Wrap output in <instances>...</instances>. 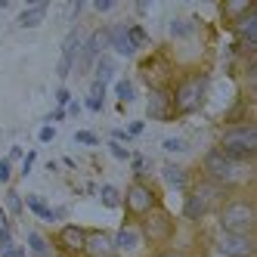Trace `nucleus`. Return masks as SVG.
<instances>
[{
  "instance_id": "nucleus-1",
  "label": "nucleus",
  "mask_w": 257,
  "mask_h": 257,
  "mask_svg": "<svg viewBox=\"0 0 257 257\" xmlns=\"http://www.w3.org/2000/svg\"><path fill=\"white\" fill-rule=\"evenodd\" d=\"M220 152H223L226 158H232V161L251 158L257 152V127L238 124V127H232V131H226L223 140H220Z\"/></svg>"
},
{
  "instance_id": "nucleus-2",
  "label": "nucleus",
  "mask_w": 257,
  "mask_h": 257,
  "mask_svg": "<svg viewBox=\"0 0 257 257\" xmlns=\"http://www.w3.org/2000/svg\"><path fill=\"white\" fill-rule=\"evenodd\" d=\"M205 90H208V78H205V75H192V78H186V81L180 84L177 99H174L177 112L189 115V112H195V108H201V102H205Z\"/></svg>"
},
{
  "instance_id": "nucleus-3",
  "label": "nucleus",
  "mask_w": 257,
  "mask_h": 257,
  "mask_svg": "<svg viewBox=\"0 0 257 257\" xmlns=\"http://www.w3.org/2000/svg\"><path fill=\"white\" fill-rule=\"evenodd\" d=\"M220 223H223L226 232L248 235V229L254 226V208L248 201H229V205L220 211Z\"/></svg>"
},
{
  "instance_id": "nucleus-4",
  "label": "nucleus",
  "mask_w": 257,
  "mask_h": 257,
  "mask_svg": "<svg viewBox=\"0 0 257 257\" xmlns=\"http://www.w3.org/2000/svg\"><path fill=\"white\" fill-rule=\"evenodd\" d=\"M205 171H208V177L217 180V183H232V180H235V161L226 158L220 149H214V152L205 155Z\"/></svg>"
},
{
  "instance_id": "nucleus-5",
  "label": "nucleus",
  "mask_w": 257,
  "mask_h": 257,
  "mask_svg": "<svg viewBox=\"0 0 257 257\" xmlns=\"http://www.w3.org/2000/svg\"><path fill=\"white\" fill-rule=\"evenodd\" d=\"M217 251L223 257H251L254 254V242L251 235H238V232H223L217 238Z\"/></svg>"
},
{
  "instance_id": "nucleus-6",
  "label": "nucleus",
  "mask_w": 257,
  "mask_h": 257,
  "mask_svg": "<svg viewBox=\"0 0 257 257\" xmlns=\"http://www.w3.org/2000/svg\"><path fill=\"white\" fill-rule=\"evenodd\" d=\"M127 208L134 214H149L155 208V192L146 186V183H134V186L127 189Z\"/></svg>"
},
{
  "instance_id": "nucleus-7",
  "label": "nucleus",
  "mask_w": 257,
  "mask_h": 257,
  "mask_svg": "<svg viewBox=\"0 0 257 257\" xmlns=\"http://www.w3.org/2000/svg\"><path fill=\"white\" fill-rule=\"evenodd\" d=\"M105 47H108V28H99V31L90 34V41H87L84 50H81V71H87L90 65H93Z\"/></svg>"
},
{
  "instance_id": "nucleus-8",
  "label": "nucleus",
  "mask_w": 257,
  "mask_h": 257,
  "mask_svg": "<svg viewBox=\"0 0 257 257\" xmlns=\"http://www.w3.org/2000/svg\"><path fill=\"white\" fill-rule=\"evenodd\" d=\"M84 251L90 257H112L115 254V242H112V235L102 232V229H90L87 238H84Z\"/></svg>"
},
{
  "instance_id": "nucleus-9",
  "label": "nucleus",
  "mask_w": 257,
  "mask_h": 257,
  "mask_svg": "<svg viewBox=\"0 0 257 257\" xmlns=\"http://www.w3.org/2000/svg\"><path fill=\"white\" fill-rule=\"evenodd\" d=\"M171 96L164 93V90H152L149 93V105H146V112H149V118H158V121H168L174 115V108H171Z\"/></svg>"
},
{
  "instance_id": "nucleus-10",
  "label": "nucleus",
  "mask_w": 257,
  "mask_h": 257,
  "mask_svg": "<svg viewBox=\"0 0 257 257\" xmlns=\"http://www.w3.org/2000/svg\"><path fill=\"white\" fill-rule=\"evenodd\" d=\"M78 50H81V34L78 31H71L68 38H65V44H62V59H59V78H68V71H71V65H75V56H78Z\"/></svg>"
},
{
  "instance_id": "nucleus-11",
  "label": "nucleus",
  "mask_w": 257,
  "mask_h": 257,
  "mask_svg": "<svg viewBox=\"0 0 257 257\" xmlns=\"http://www.w3.org/2000/svg\"><path fill=\"white\" fill-rule=\"evenodd\" d=\"M235 31H238V38H242L248 47H254V44H257V10H254V7H251V10L242 16V19L235 22Z\"/></svg>"
},
{
  "instance_id": "nucleus-12",
  "label": "nucleus",
  "mask_w": 257,
  "mask_h": 257,
  "mask_svg": "<svg viewBox=\"0 0 257 257\" xmlns=\"http://www.w3.org/2000/svg\"><path fill=\"white\" fill-rule=\"evenodd\" d=\"M108 44H112L121 56H134V44H131V38H127V25H115V28H108Z\"/></svg>"
},
{
  "instance_id": "nucleus-13",
  "label": "nucleus",
  "mask_w": 257,
  "mask_h": 257,
  "mask_svg": "<svg viewBox=\"0 0 257 257\" xmlns=\"http://www.w3.org/2000/svg\"><path fill=\"white\" fill-rule=\"evenodd\" d=\"M84 238H87V232L81 226H62L59 229V242L68 251H84Z\"/></svg>"
},
{
  "instance_id": "nucleus-14",
  "label": "nucleus",
  "mask_w": 257,
  "mask_h": 257,
  "mask_svg": "<svg viewBox=\"0 0 257 257\" xmlns=\"http://www.w3.org/2000/svg\"><path fill=\"white\" fill-rule=\"evenodd\" d=\"M44 16H47V0H41V4H34V7H28L22 16H19V28H38L41 22H44Z\"/></svg>"
},
{
  "instance_id": "nucleus-15",
  "label": "nucleus",
  "mask_w": 257,
  "mask_h": 257,
  "mask_svg": "<svg viewBox=\"0 0 257 257\" xmlns=\"http://www.w3.org/2000/svg\"><path fill=\"white\" fill-rule=\"evenodd\" d=\"M146 235H149V238H168L171 235V220L164 217V214L152 217L149 223H146Z\"/></svg>"
},
{
  "instance_id": "nucleus-16",
  "label": "nucleus",
  "mask_w": 257,
  "mask_h": 257,
  "mask_svg": "<svg viewBox=\"0 0 257 257\" xmlns=\"http://www.w3.org/2000/svg\"><path fill=\"white\" fill-rule=\"evenodd\" d=\"M112 242H115V248H118V251H134V248L140 245V232H137L134 226H124V229L112 238Z\"/></svg>"
},
{
  "instance_id": "nucleus-17",
  "label": "nucleus",
  "mask_w": 257,
  "mask_h": 257,
  "mask_svg": "<svg viewBox=\"0 0 257 257\" xmlns=\"http://www.w3.org/2000/svg\"><path fill=\"white\" fill-rule=\"evenodd\" d=\"M183 214H186L189 220H201V217H205L208 214V201L205 198H198L195 192L186 198V205H183Z\"/></svg>"
},
{
  "instance_id": "nucleus-18",
  "label": "nucleus",
  "mask_w": 257,
  "mask_h": 257,
  "mask_svg": "<svg viewBox=\"0 0 257 257\" xmlns=\"http://www.w3.org/2000/svg\"><path fill=\"white\" fill-rule=\"evenodd\" d=\"M25 205H28L34 214H38V217H44V220H56V217H62V211H50V208L44 205V198H41V195H28Z\"/></svg>"
},
{
  "instance_id": "nucleus-19",
  "label": "nucleus",
  "mask_w": 257,
  "mask_h": 257,
  "mask_svg": "<svg viewBox=\"0 0 257 257\" xmlns=\"http://www.w3.org/2000/svg\"><path fill=\"white\" fill-rule=\"evenodd\" d=\"M164 180H168V186H174V189H183L186 186V171L183 168H177V164H164Z\"/></svg>"
},
{
  "instance_id": "nucleus-20",
  "label": "nucleus",
  "mask_w": 257,
  "mask_h": 257,
  "mask_svg": "<svg viewBox=\"0 0 257 257\" xmlns=\"http://www.w3.org/2000/svg\"><path fill=\"white\" fill-rule=\"evenodd\" d=\"M102 96H105V84L93 81V87H90V99H87L90 112H102Z\"/></svg>"
},
{
  "instance_id": "nucleus-21",
  "label": "nucleus",
  "mask_w": 257,
  "mask_h": 257,
  "mask_svg": "<svg viewBox=\"0 0 257 257\" xmlns=\"http://www.w3.org/2000/svg\"><path fill=\"white\" fill-rule=\"evenodd\" d=\"M112 75H115V62L108 59V56H99V59H96V81H99V84H105Z\"/></svg>"
},
{
  "instance_id": "nucleus-22",
  "label": "nucleus",
  "mask_w": 257,
  "mask_h": 257,
  "mask_svg": "<svg viewBox=\"0 0 257 257\" xmlns=\"http://www.w3.org/2000/svg\"><path fill=\"white\" fill-rule=\"evenodd\" d=\"M99 198H102L105 208H118V205H121V192H118L115 186H102V189H99Z\"/></svg>"
},
{
  "instance_id": "nucleus-23",
  "label": "nucleus",
  "mask_w": 257,
  "mask_h": 257,
  "mask_svg": "<svg viewBox=\"0 0 257 257\" xmlns=\"http://www.w3.org/2000/svg\"><path fill=\"white\" fill-rule=\"evenodd\" d=\"M28 248H31L34 254H38V257H47V254H50L47 242H44V238H41L38 232H28Z\"/></svg>"
},
{
  "instance_id": "nucleus-24",
  "label": "nucleus",
  "mask_w": 257,
  "mask_h": 257,
  "mask_svg": "<svg viewBox=\"0 0 257 257\" xmlns=\"http://www.w3.org/2000/svg\"><path fill=\"white\" fill-rule=\"evenodd\" d=\"M127 38H131V44H134V50H140L146 41H149V38H146V31L140 28V25H127Z\"/></svg>"
},
{
  "instance_id": "nucleus-25",
  "label": "nucleus",
  "mask_w": 257,
  "mask_h": 257,
  "mask_svg": "<svg viewBox=\"0 0 257 257\" xmlns=\"http://www.w3.org/2000/svg\"><path fill=\"white\" fill-rule=\"evenodd\" d=\"M118 99L121 102H131L134 99V84L131 81H118Z\"/></svg>"
},
{
  "instance_id": "nucleus-26",
  "label": "nucleus",
  "mask_w": 257,
  "mask_h": 257,
  "mask_svg": "<svg viewBox=\"0 0 257 257\" xmlns=\"http://www.w3.org/2000/svg\"><path fill=\"white\" fill-rule=\"evenodd\" d=\"M7 208H10L13 214H19V211H22V198H19V192H13V189L7 192Z\"/></svg>"
},
{
  "instance_id": "nucleus-27",
  "label": "nucleus",
  "mask_w": 257,
  "mask_h": 257,
  "mask_svg": "<svg viewBox=\"0 0 257 257\" xmlns=\"http://www.w3.org/2000/svg\"><path fill=\"white\" fill-rule=\"evenodd\" d=\"M171 34H174V38H186V34H189V22H171Z\"/></svg>"
},
{
  "instance_id": "nucleus-28",
  "label": "nucleus",
  "mask_w": 257,
  "mask_h": 257,
  "mask_svg": "<svg viewBox=\"0 0 257 257\" xmlns=\"http://www.w3.org/2000/svg\"><path fill=\"white\" fill-rule=\"evenodd\" d=\"M75 140H78V143H84V146H96V143H99L93 134H87V131H78V134H75Z\"/></svg>"
},
{
  "instance_id": "nucleus-29",
  "label": "nucleus",
  "mask_w": 257,
  "mask_h": 257,
  "mask_svg": "<svg viewBox=\"0 0 257 257\" xmlns=\"http://www.w3.org/2000/svg\"><path fill=\"white\" fill-rule=\"evenodd\" d=\"M164 149H168V152H183L186 143H183V140H164Z\"/></svg>"
},
{
  "instance_id": "nucleus-30",
  "label": "nucleus",
  "mask_w": 257,
  "mask_h": 257,
  "mask_svg": "<svg viewBox=\"0 0 257 257\" xmlns=\"http://www.w3.org/2000/svg\"><path fill=\"white\" fill-rule=\"evenodd\" d=\"M108 149H112V155H115V158H121V161H127V158H131V152H127L124 146H118V143H112Z\"/></svg>"
},
{
  "instance_id": "nucleus-31",
  "label": "nucleus",
  "mask_w": 257,
  "mask_h": 257,
  "mask_svg": "<svg viewBox=\"0 0 257 257\" xmlns=\"http://www.w3.org/2000/svg\"><path fill=\"white\" fill-rule=\"evenodd\" d=\"M0 245H4V251L13 248V242H10V229H7V226H0Z\"/></svg>"
},
{
  "instance_id": "nucleus-32",
  "label": "nucleus",
  "mask_w": 257,
  "mask_h": 257,
  "mask_svg": "<svg viewBox=\"0 0 257 257\" xmlns=\"http://www.w3.org/2000/svg\"><path fill=\"white\" fill-rule=\"evenodd\" d=\"M34 158H38L34 152H28V155H25V164H22V174H25V177H28V171L34 168Z\"/></svg>"
},
{
  "instance_id": "nucleus-33",
  "label": "nucleus",
  "mask_w": 257,
  "mask_h": 257,
  "mask_svg": "<svg viewBox=\"0 0 257 257\" xmlns=\"http://www.w3.org/2000/svg\"><path fill=\"white\" fill-rule=\"evenodd\" d=\"M10 180V161L4 158V161H0V183H7Z\"/></svg>"
},
{
  "instance_id": "nucleus-34",
  "label": "nucleus",
  "mask_w": 257,
  "mask_h": 257,
  "mask_svg": "<svg viewBox=\"0 0 257 257\" xmlns=\"http://www.w3.org/2000/svg\"><path fill=\"white\" fill-rule=\"evenodd\" d=\"M140 134H143V121H134L127 127V137H140Z\"/></svg>"
},
{
  "instance_id": "nucleus-35",
  "label": "nucleus",
  "mask_w": 257,
  "mask_h": 257,
  "mask_svg": "<svg viewBox=\"0 0 257 257\" xmlns=\"http://www.w3.org/2000/svg\"><path fill=\"white\" fill-rule=\"evenodd\" d=\"M53 137H56V131H53L50 124H47V127H41V140H44V143H50Z\"/></svg>"
},
{
  "instance_id": "nucleus-36",
  "label": "nucleus",
  "mask_w": 257,
  "mask_h": 257,
  "mask_svg": "<svg viewBox=\"0 0 257 257\" xmlns=\"http://www.w3.org/2000/svg\"><path fill=\"white\" fill-rule=\"evenodd\" d=\"M93 7H96L99 13H108V10H112L115 4H112V0H96V4H93Z\"/></svg>"
},
{
  "instance_id": "nucleus-37",
  "label": "nucleus",
  "mask_w": 257,
  "mask_h": 257,
  "mask_svg": "<svg viewBox=\"0 0 257 257\" xmlns=\"http://www.w3.org/2000/svg\"><path fill=\"white\" fill-rule=\"evenodd\" d=\"M68 99H71V96H68V90L62 87V90H59V93H56V102H59V105H68Z\"/></svg>"
},
{
  "instance_id": "nucleus-38",
  "label": "nucleus",
  "mask_w": 257,
  "mask_h": 257,
  "mask_svg": "<svg viewBox=\"0 0 257 257\" xmlns=\"http://www.w3.org/2000/svg\"><path fill=\"white\" fill-rule=\"evenodd\" d=\"M4 254H7V257H28V254H25L22 248H7Z\"/></svg>"
},
{
  "instance_id": "nucleus-39",
  "label": "nucleus",
  "mask_w": 257,
  "mask_h": 257,
  "mask_svg": "<svg viewBox=\"0 0 257 257\" xmlns=\"http://www.w3.org/2000/svg\"><path fill=\"white\" fill-rule=\"evenodd\" d=\"M13 158H22V149H19V146H13V149H10V158H7V161H13Z\"/></svg>"
},
{
  "instance_id": "nucleus-40",
  "label": "nucleus",
  "mask_w": 257,
  "mask_h": 257,
  "mask_svg": "<svg viewBox=\"0 0 257 257\" xmlns=\"http://www.w3.org/2000/svg\"><path fill=\"white\" fill-rule=\"evenodd\" d=\"M158 257H183V254H177V251H164V254H158Z\"/></svg>"
},
{
  "instance_id": "nucleus-41",
  "label": "nucleus",
  "mask_w": 257,
  "mask_h": 257,
  "mask_svg": "<svg viewBox=\"0 0 257 257\" xmlns=\"http://www.w3.org/2000/svg\"><path fill=\"white\" fill-rule=\"evenodd\" d=\"M0 226H7V214L4 211H0Z\"/></svg>"
}]
</instances>
